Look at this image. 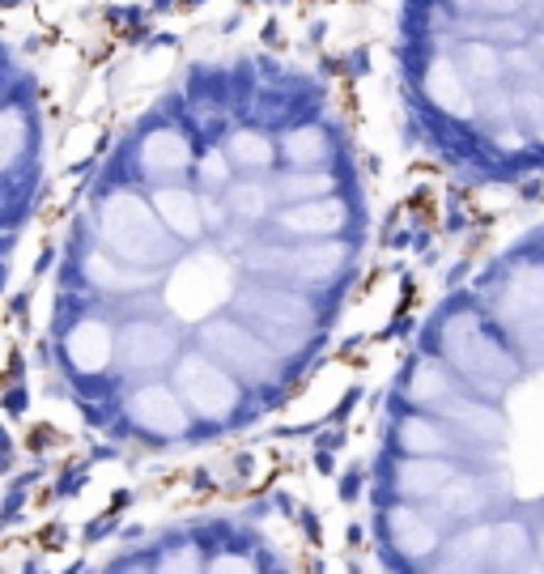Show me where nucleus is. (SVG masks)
<instances>
[{"instance_id":"obj_2","label":"nucleus","mask_w":544,"mask_h":574,"mask_svg":"<svg viewBox=\"0 0 544 574\" xmlns=\"http://www.w3.org/2000/svg\"><path fill=\"white\" fill-rule=\"evenodd\" d=\"M396 102L447 166L544 175V0H396Z\"/></svg>"},{"instance_id":"obj_4","label":"nucleus","mask_w":544,"mask_h":574,"mask_svg":"<svg viewBox=\"0 0 544 574\" xmlns=\"http://www.w3.org/2000/svg\"><path fill=\"white\" fill-rule=\"evenodd\" d=\"M153 574H204V558L196 545H174L170 553H162Z\"/></svg>"},{"instance_id":"obj_5","label":"nucleus","mask_w":544,"mask_h":574,"mask_svg":"<svg viewBox=\"0 0 544 574\" xmlns=\"http://www.w3.org/2000/svg\"><path fill=\"white\" fill-rule=\"evenodd\" d=\"M209 574H251V566H247V562H238V558H217Z\"/></svg>"},{"instance_id":"obj_7","label":"nucleus","mask_w":544,"mask_h":574,"mask_svg":"<svg viewBox=\"0 0 544 574\" xmlns=\"http://www.w3.org/2000/svg\"><path fill=\"white\" fill-rule=\"evenodd\" d=\"M523 574H544V562H532V566H528Z\"/></svg>"},{"instance_id":"obj_1","label":"nucleus","mask_w":544,"mask_h":574,"mask_svg":"<svg viewBox=\"0 0 544 574\" xmlns=\"http://www.w3.org/2000/svg\"><path fill=\"white\" fill-rule=\"evenodd\" d=\"M353 102L302 43L243 34L128 111L55 298V362L94 417L145 443L213 434L319 349L366 230Z\"/></svg>"},{"instance_id":"obj_6","label":"nucleus","mask_w":544,"mask_h":574,"mask_svg":"<svg viewBox=\"0 0 544 574\" xmlns=\"http://www.w3.org/2000/svg\"><path fill=\"white\" fill-rule=\"evenodd\" d=\"M536 558L544 562V528H536Z\"/></svg>"},{"instance_id":"obj_3","label":"nucleus","mask_w":544,"mask_h":574,"mask_svg":"<svg viewBox=\"0 0 544 574\" xmlns=\"http://www.w3.org/2000/svg\"><path fill=\"white\" fill-rule=\"evenodd\" d=\"M387 536H392V545H400L409 558H426V553H434L447 536H443V528L417 507V502H392L387 507Z\"/></svg>"}]
</instances>
